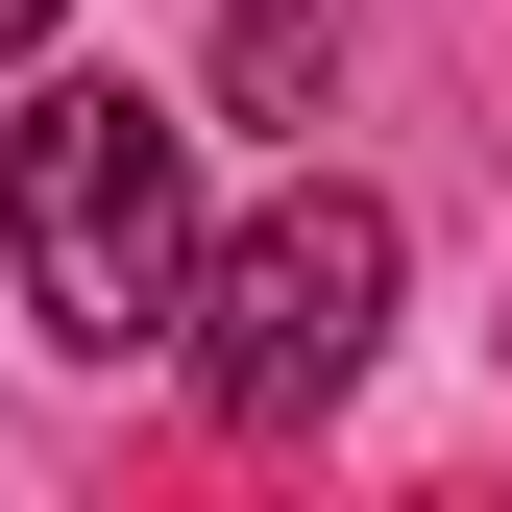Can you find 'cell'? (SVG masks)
<instances>
[{"mask_svg": "<svg viewBox=\"0 0 512 512\" xmlns=\"http://www.w3.org/2000/svg\"><path fill=\"white\" fill-rule=\"evenodd\" d=\"M49 25H74V0H0V49H49Z\"/></svg>", "mask_w": 512, "mask_h": 512, "instance_id": "obj_4", "label": "cell"}, {"mask_svg": "<svg viewBox=\"0 0 512 512\" xmlns=\"http://www.w3.org/2000/svg\"><path fill=\"white\" fill-rule=\"evenodd\" d=\"M0 244H25V317L74 366H147L171 317H196V269H220L196 122H171L147 74H49L25 122H0Z\"/></svg>", "mask_w": 512, "mask_h": 512, "instance_id": "obj_1", "label": "cell"}, {"mask_svg": "<svg viewBox=\"0 0 512 512\" xmlns=\"http://www.w3.org/2000/svg\"><path fill=\"white\" fill-rule=\"evenodd\" d=\"M391 269H415L391 196H366V171H293V196L196 269V317H171L196 415H220V439H317V415L366 391V342H391Z\"/></svg>", "mask_w": 512, "mask_h": 512, "instance_id": "obj_2", "label": "cell"}, {"mask_svg": "<svg viewBox=\"0 0 512 512\" xmlns=\"http://www.w3.org/2000/svg\"><path fill=\"white\" fill-rule=\"evenodd\" d=\"M317 98H342V0H220V122L317 147Z\"/></svg>", "mask_w": 512, "mask_h": 512, "instance_id": "obj_3", "label": "cell"}]
</instances>
